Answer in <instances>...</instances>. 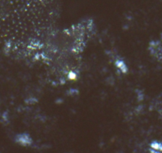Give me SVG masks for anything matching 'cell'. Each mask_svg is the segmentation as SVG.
I'll return each mask as SVG.
<instances>
[{
  "mask_svg": "<svg viewBox=\"0 0 162 153\" xmlns=\"http://www.w3.org/2000/svg\"><path fill=\"white\" fill-rule=\"evenodd\" d=\"M151 153H162V142L155 141L150 145Z\"/></svg>",
  "mask_w": 162,
  "mask_h": 153,
  "instance_id": "obj_1",
  "label": "cell"
}]
</instances>
